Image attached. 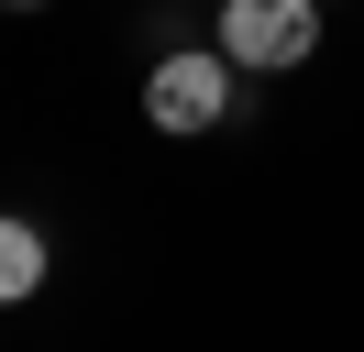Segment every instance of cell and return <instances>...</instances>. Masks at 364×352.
Returning <instances> with one entry per match:
<instances>
[{"label":"cell","mask_w":364,"mask_h":352,"mask_svg":"<svg viewBox=\"0 0 364 352\" xmlns=\"http://www.w3.org/2000/svg\"><path fill=\"white\" fill-rule=\"evenodd\" d=\"M320 11L331 0H210V44L243 77H287V66L320 55Z\"/></svg>","instance_id":"cell-1"},{"label":"cell","mask_w":364,"mask_h":352,"mask_svg":"<svg viewBox=\"0 0 364 352\" xmlns=\"http://www.w3.org/2000/svg\"><path fill=\"white\" fill-rule=\"evenodd\" d=\"M232 88H243V66H232L221 44H166V55L144 66V121L155 132H221Z\"/></svg>","instance_id":"cell-2"},{"label":"cell","mask_w":364,"mask_h":352,"mask_svg":"<svg viewBox=\"0 0 364 352\" xmlns=\"http://www.w3.org/2000/svg\"><path fill=\"white\" fill-rule=\"evenodd\" d=\"M45 275H55V242L33 231L23 209H0V308H23V297H33Z\"/></svg>","instance_id":"cell-3"},{"label":"cell","mask_w":364,"mask_h":352,"mask_svg":"<svg viewBox=\"0 0 364 352\" xmlns=\"http://www.w3.org/2000/svg\"><path fill=\"white\" fill-rule=\"evenodd\" d=\"M0 11H45V0H0Z\"/></svg>","instance_id":"cell-4"}]
</instances>
